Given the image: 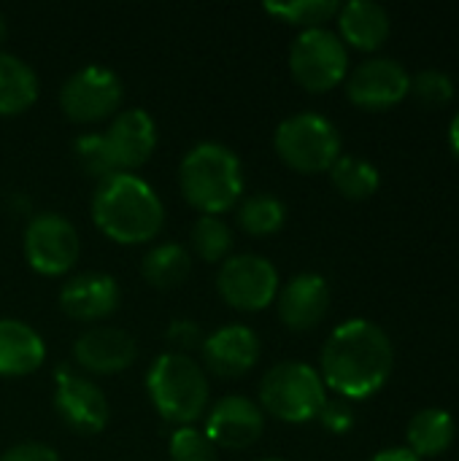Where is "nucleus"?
Listing matches in <instances>:
<instances>
[{
	"label": "nucleus",
	"mask_w": 459,
	"mask_h": 461,
	"mask_svg": "<svg viewBox=\"0 0 459 461\" xmlns=\"http://www.w3.org/2000/svg\"><path fill=\"white\" fill-rule=\"evenodd\" d=\"M233 230L222 216H197L189 230V254L206 265H222L233 257Z\"/></svg>",
	"instance_id": "393cba45"
},
{
	"label": "nucleus",
	"mask_w": 459,
	"mask_h": 461,
	"mask_svg": "<svg viewBox=\"0 0 459 461\" xmlns=\"http://www.w3.org/2000/svg\"><path fill=\"white\" fill-rule=\"evenodd\" d=\"M179 189L200 216H225L243 200V165L225 143L203 140L184 154L179 165Z\"/></svg>",
	"instance_id": "7ed1b4c3"
},
{
	"label": "nucleus",
	"mask_w": 459,
	"mask_h": 461,
	"mask_svg": "<svg viewBox=\"0 0 459 461\" xmlns=\"http://www.w3.org/2000/svg\"><path fill=\"white\" fill-rule=\"evenodd\" d=\"M141 273L154 289H176L192 273V254L179 243H157L141 262Z\"/></svg>",
	"instance_id": "5701e85b"
},
{
	"label": "nucleus",
	"mask_w": 459,
	"mask_h": 461,
	"mask_svg": "<svg viewBox=\"0 0 459 461\" xmlns=\"http://www.w3.org/2000/svg\"><path fill=\"white\" fill-rule=\"evenodd\" d=\"M165 340H168V346H173L176 354L189 357V351H200L206 335H203L200 324H195L189 319H176V321H170V327L165 332Z\"/></svg>",
	"instance_id": "7c9ffc66"
},
{
	"label": "nucleus",
	"mask_w": 459,
	"mask_h": 461,
	"mask_svg": "<svg viewBox=\"0 0 459 461\" xmlns=\"http://www.w3.org/2000/svg\"><path fill=\"white\" fill-rule=\"evenodd\" d=\"M5 32H8V24H5V14L0 11V43L5 41Z\"/></svg>",
	"instance_id": "c9c22d12"
},
{
	"label": "nucleus",
	"mask_w": 459,
	"mask_h": 461,
	"mask_svg": "<svg viewBox=\"0 0 459 461\" xmlns=\"http://www.w3.org/2000/svg\"><path fill=\"white\" fill-rule=\"evenodd\" d=\"M273 149L279 159L295 173H327L341 157V132L322 113L287 116L273 132Z\"/></svg>",
	"instance_id": "423d86ee"
},
{
	"label": "nucleus",
	"mask_w": 459,
	"mask_h": 461,
	"mask_svg": "<svg viewBox=\"0 0 459 461\" xmlns=\"http://www.w3.org/2000/svg\"><path fill=\"white\" fill-rule=\"evenodd\" d=\"M138 357L135 338L111 324L87 327L73 343V362L89 375H119Z\"/></svg>",
	"instance_id": "dca6fc26"
},
{
	"label": "nucleus",
	"mask_w": 459,
	"mask_h": 461,
	"mask_svg": "<svg viewBox=\"0 0 459 461\" xmlns=\"http://www.w3.org/2000/svg\"><path fill=\"white\" fill-rule=\"evenodd\" d=\"M317 419H319L322 427H325L327 432H333V435H346V432L354 427V421H357L352 405H349L346 400H341V397H338V400H327Z\"/></svg>",
	"instance_id": "2f4dec72"
},
{
	"label": "nucleus",
	"mask_w": 459,
	"mask_h": 461,
	"mask_svg": "<svg viewBox=\"0 0 459 461\" xmlns=\"http://www.w3.org/2000/svg\"><path fill=\"white\" fill-rule=\"evenodd\" d=\"M327 402V386L317 367L306 362L273 365L260 381L262 413L284 424H306L319 416Z\"/></svg>",
	"instance_id": "39448f33"
},
{
	"label": "nucleus",
	"mask_w": 459,
	"mask_h": 461,
	"mask_svg": "<svg viewBox=\"0 0 459 461\" xmlns=\"http://www.w3.org/2000/svg\"><path fill=\"white\" fill-rule=\"evenodd\" d=\"M330 300V284L319 273H298L279 289L273 305L287 330L308 332L325 321Z\"/></svg>",
	"instance_id": "a211bd4d"
},
{
	"label": "nucleus",
	"mask_w": 459,
	"mask_h": 461,
	"mask_svg": "<svg viewBox=\"0 0 459 461\" xmlns=\"http://www.w3.org/2000/svg\"><path fill=\"white\" fill-rule=\"evenodd\" d=\"M122 78L106 65H84L60 86V108L76 124L111 122L122 111Z\"/></svg>",
	"instance_id": "6e6552de"
},
{
	"label": "nucleus",
	"mask_w": 459,
	"mask_h": 461,
	"mask_svg": "<svg viewBox=\"0 0 459 461\" xmlns=\"http://www.w3.org/2000/svg\"><path fill=\"white\" fill-rule=\"evenodd\" d=\"M208 440L225 451H243L252 448L265 432V413L262 408L241 394H227L214 402L206 413Z\"/></svg>",
	"instance_id": "2eb2a0df"
},
{
	"label": "nucleus",
	"mask_w": 459,
	"mask_h": 461,
	"mask_svg": "<svg viewBox=\"0 0 459 461\" xmlns=\"http://www.w3.org/2000/svg\"><path fill=\"white\" fill-rule=\"evenodd\" d=\"M257 461H287V459H279V456H265V459H257Z\"/></svg>",
	"instance_id": "e433bc0d"
},
{
	"label": "nucleus",
	"mask_w": 459,
	"mask_h": 461,
	"mask_svg": "<svg viewBox=\"0 0 459 461\" xmlns=\"http://www.w3.org/2000/svg\"><path fill=\"white\" fill-rule=\"evenodd\" d=\"M146 394L154 411L173 427H195L211 408L208 373L192 357L176 351H165L151 362Z\"/></svg>",
	"instance_id": "20e7f679"
},
{
	"label": "nucleus",
	"mask_w": 459,
	"mask_h": 461,
	"mask_svg": "<svg viewBox=\"0 0 459 461\" xmlns=\"http://www.w3.org/2000/svg\"><path fill=\"white\" fill-rule=\"evenodd\" d=\"M327 173L338 194L346 200H368L379 192V184H381L376 165L360 157H349V154H341Z\"/></svg>",
	"instance_id": "a878e982"
},
{
	"label": "nucleus",
	"mask_w": 459,
	"mask_h": 461,
	"mask_svg": "<svg viewBox=\"0 0 459 461\" xmlns=\"http://www.w3.org/2000/svg\"><path fill=\"white\" fill-rule=\"evenodd\" d=\"M457 438V424L454 419L441 411V408H425L419 411L411 421H409V451L417 459H436L441 454H446L452 448Z\"/></svg>",
	"instance_id": "4be33fe9"
},
{
	"label": "nucleus",
	"mask_w": 459,
	"mask_h": 461,
	"mask_svg": "<svg viewBox=\"0 0 459 461\" xmlns=\"http://www.w3.org/2000/svg\"><path fill=\"white\" fill-rule=\"evenodd\" d=\"M409 95L425 108H444L454 100V81L444 70H419L411 76Z\"/></svg>",
	"instance_id": "c756f323"
},
{
	"label": "nucleus",
	"mask_w": 459,
	"mask_h": 461,
	"mask_svg": "<svg viewBox=\"0 0 459 461\" xmlns=\"http://www.w3.org/2000/svg\"><path fill=\"white\" fill-rule=\"evenodd\" d=\"M335 19H338V38L344 41V46L349 43L352 49H360V51L381 49L392 32L387 8L373 0L344 3Z\"/></svg>",
	"instance_id": "aec40b11"
},
{
	"label": "nucleus",
	"mask_w": 459,
	"mask_h": 461,
	"mask_svg": "<svg viewBox=\"0 0 459 461\" xmlns=\"http://www.w3.org/2000/svg\"><path fill=\"white\" fill-rule=\"evenodd\" d=\"M395 367V348L390 335L368 321L349 319L338 324L322 346L319 375L341 400H368L379 394Z\"/></svg>",
	"instance_id": "f257e3e1"
},
{
	"label": "nucleus",
	"mask_w": 459,
	"mask_h": 461,
	"mask_svg": "<svg viewBox=\"0 0 459 461\" xmlns=\"http://www.w3.org/2000/svg\"><path fill=\"white\" fill-rule=\"evenodd\" d=\"M292 78L314 95L335 89L349 76V49L327 27L303 30L289 49Z\"/></svg>",
	"instance_id": "0eeeda50"
},
{
	"label": "nucleus",
	"mask_w": 459,
	"mask_h": 461,
	"mask_svg": "<svg viewBox=\"0 0 459 461\" xmlns=\"http://www.w3.org/2000/svg\"><path fill=\"white\" fill-rule=\"evenodd\" d=\"M409 92H411L409 70L390 57L365 59L346 76V97L365 111H387L403 103Z\"/></svg>",
	"instance_id": "f8f14e48"
},
{
	"label": "nucleus",
	"mask_w": 459,
	"mask_h": 461,
	"mask_svg": "<svg viewBox=\"0 0 459 461\" xmlns=\"http://www.w3.org/2000/svg\"><path fill=\"white\" fill-rule=\"evenodd\" d=\"M122 289L108 273H78L60 289V311L81 324H100L116 313Z\"/></svg>",
	"instance_id": "f3484780"
},
{
	"label": "nucleus",
	"mask_w": 459,
	"mask_h": 461,
	"mask_svg": "<svg viewBox=\"0 0 459 461\" xmlns=\"http://www.w3.org/2000/svg\"><path fill=\"white\" fill-rule=\"evenodd\" d=\"M22 249L27 265L46 278L68 276L81 254V238L73 221H68L62 213L46 211L35 213L22 235Z\"/></svg>",
	"instance_id": "9d476101"
},
{
	"label": "nucleus",
	"mask_w": 459,
	"mask_h": 461,
	"mask_svg": "<svg viewBox=\"0 0 459 461\" xmlns=\"http://www.w3.org/2000/svg\"><path fill=\"white\" fill-rule=\"evenodd\" d=\"M41 84L35 70L16 54L0 51V116H19L38 100Z\"/></svg>",
	"instance_id": "412c9836"
},
{
	"label": "nucleus",
	"mask_w": 459,
	"mask_h": 461,
	"mask_svg": "<svg viewBox=\"0 0 459 461\" xmlns=\"http://www.w3.org/2000/svg\"><path fill=\"white\" fill-rule=\"evenodd\" d=\"M43 338L19 319H0V378H24L43 367Z\"/></svg>",
	"instance_id": "6ab92c4d"
},
{
	"label": "nucleus",
	"mask_w": 459,
	"mask_h": 461,
	"mask_svg": "<svg viewBox=\"0 0 459 461\" xmlns=\"http://www.w3.org/2000/svg\"><path fill=\"white\" fill-rule=\"evenodd\" d=\"M262 8L287 24L303 27V30H317V27H325L330 19L338 16L341 3L338 0H289V3L268 0Z\"/></svg>",
	"instance_id": "bb28decb"
},
{
	"label": "nucleus",
	"mask_w": 459,
	"mask_h": 461,
	"mask_svg": "<svg viewBox=\"0 0 459 461\" xmlns=\"http://www.w3.org/2000/svg\"><path fill=\"white\" fill-rule=\"evenodd\" d=\"M200 357H203L206 373L225 378V381H235L257 367V362L262 357V343L252 327L227 324V327H219L216 332L206 335V340L200 346Z\"/></svg>",
	"instance_id": "4468645a"
},
{
	"label": "nucleus",
	"mask_w": 459,
	"mask_h": 461,
	"mask_svg": "<svg viewBox=\"0 0 459 461\" xmlns=\"http://www.w3.org/2000/svg\"><path fill=\"white\" fill-rule=\"evenodd\" d=\"M170 461H216L219 448L208 440V435L197 427H176L168 440Z\"/></svg>",
	"instance_id": "cd10ccee"
},
{
	"label": "nucleus",
	"mask_w": 459,
	"mask_h": 461,
	"mask_svg": "<svg viewBox=\"0 0 459 461\" xmlns=\"http://www.w3.org/2000/svg\"><path fill=\"white\" fill-rule=\"evenodd\" d=\"M279 289L281 278L276 265L260 254H233L219 265L216 292L233 311L260 313L276 303Z\"/></svg>",
	"instance_id": "1a4fd4ad"
},
{
	"label": "nucleus",
	"mask_w": 459,
	"mask_h": 461,
	"mask_svg": "<svg viewBox=\"0 0 459 461\" xmlns=\"http://www.w3.org/2000/svg\"><path fill=\"white\" fill-rule=\"evenodd\" d=\"M0 461H60V454L46 443L27 440V443H16V446L5 448L0 454Z\"/></svg>",
	"instance_id": "473e14b6"
},
{
	"label": "nucleus",
	"mask_w": 459,
	"mask_h": 461,
	"mask_svg": "<svg viewBox=\"0 0 459 461\" xmlns=\"http://www.w3.org/2000/svg\"><path fill=\"white\" fill-rule=\"evenodd\" d=\"M371 461H419L409 448H387V451H379Z\"/></svg>",
	"instance_id": "72a5a7b5"
},
{
	"label": "nucleus",
	"mask_w": 459,
	"mask_h": 461,
	"mask_svg": "<svg viewBox=\"0 0 459 461\" xmlns=\"http://www.w3.org/2000/svg\"><path fill=\"white\" fill-rule=\"evenodd\" d=\"M54 411L76 435H100L111 419L106 392L92 378L68 370L65 365L54 373Z\"/></svg>",
	"instance_id": "9b49d317"
},
{
	"label": "nucleus",
	"mask_w": 459,
	"mask_h": 461,
	"mask_svg": "<svg viewBox=\"0 0 459 461\" xmlns=\"http://www.w3.org/2000/svg\"><path fill=\"white\" fill-rule=\"evenodd\" d=\"M100 135L116 173L143 167L157 149V122L143 108H122Z\"/></svg>",
	"instance_id": "ddd939ff"
},
{
	"label": "nucleus",
	"mask_w": 459,
	"mask_h": 461,
	"mask_svg": "<svg viewBox=\"0 0 459 461\" xmlns=\"http://www.w3.org/2000/svg\"><path fill=\"white\" fill-rule=\"evenodd\" d=\"M73 154H76V162L81 167L84 176L95 178L97 184L108 176H114V165L108 159V151H106V143H103V135L100 132H84L76 138L73 143Z\"/></svg>",
	"instance_id": "c85d7f7f"
},
{
	"label": "nucleus",
	"mask_w": 459,
	"mask_h": 461,
	"mask_svg": "<svg viewBox=\"0 0 459 461\" xmlns=\"http://www.w3.org/2000/svg\"><path fill=\"white\" fill-rule=\"evenodd\" d=\"M95 227L119 246L151 243L165 227V205L157 189L135 173H114L95 186Z\"/></svg>",
	"instance_id": "f03ea898"
},
{
	"label": "nucleus",
	"mask_w": 459,
	"mask_h": 461,
	"mask_svg": "<svg viewBox=\"0 0 459 461\" xmlns=\"http://www.w3.org/2000/svg\"><path fill=\"white\" fill-rule=\"evenodd\" d=\"M449 143H452V151L457 154L459 159V113L452 119V124H449Z\"/></svg>",
	"instance_id": "f704fd0d"
},
{
	"label": "nucleus",
	"mask_w": 459,
	"mask_h": 461,
	"mask_svg": "<svg viewBox=\"0 0 459 461\" xmlns=\"http://www.w3.org/2000/svg\"><path fill=\"white\" fill-rule=\"evenodd\" d=\"M235 224L252 238H271L287 224V205L268 192L246 194L235 205Z\"/></svg>",
	"instance_id": "b1692460"
}]
</instances>
